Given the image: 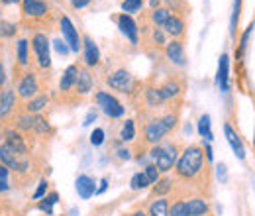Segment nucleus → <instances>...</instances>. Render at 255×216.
Wrapping results in <instances>:
<instances>
[{"instance_id":"1","label":"nucleus","mask_w":255,"mask_h":216,"mask_svg":"<svg viewBox=\"0 0 255 216\" xmlns=\"http://www.w3.org/2000/svg\"><path fill=\"white\" fill-rule=\"evenodd\" d=\"M175 165H177V175L181 179H187V181H194L196 177H200L208 169L206 159H204V150L200 146L185 148Z\"/></svg>"},{"instance_id":"2","label":"nucleus","mask_w":255,"mask_h":216,"mask_svg":"<svg viewBox=\"0 0 255 216\" xmlns=\"http://www.w3.org/2000/svg\"><path fill=\"white\" fill-rule=\"evenodd\" d=\"M149 157L153 161V165L159 169L161 173L173 169V165L179 159V148L175 144H155L149 150Z\"/></svg>"},{"instance_id":"3","label":"nucleus","mask_w":255,"mask_h":216,"mask_svg":"<svg viewBox=\"0 0 255 216\" xmlns=\"http://www.w3.org/2000/svg\"><path fill=\"white\" fill-rule=\"evenodd\" d=\"M32 47L33 53H35V59H37V65L41 69H49L51 67V57H49V37L47 33H33L32 37Z\"/></svg>"},{"instance_id":"4","label":"nucleus","mask_w":255,"mask_h":216,"mask_svg":"<svg viewBox=\"0 0 255 216\" xmlns=\"http://www.w3.org/2000/svg\"><path fill=\"white\" fill-rule=\"evenodd\" d=\"M96 104L102 108V112L110 118H122L124 116V106L120 104V100L114 96V94L106 93V91H100L96 93Z\"/></svg>"},{"instance_id":"5","label":"nucleus","mask_w":255,"mask_h":216,"mask_svg":"<svg viewBox=\"0 0 255 216\" xmlns=\"http://www.w3.org/2000/svg\"><path fill=\"white\" fill-rule=\"evenodd\" d=\"M108 85H110V89H114V91H118V93H124V94H129L133 89H135V79H133V75L126 71V69H118L116 73H112L110 77H108Z\"/></svg>"},{"instance_id":"6","label":"nucleus","mask_w":255,"mask_h":216,"mask_svg":"<svg viewBox=\"0 0 255 216\" xmlns=\"http://www.w3.org/2000/svg\"><path fill=\"white\" fill-rule=\"evenodd\" d=\"M59 24H61V33H63V41L67 43V45H69V49H71V51L79 53V49L83 47V39H81V35H79L77 28L73 26V22L69 20V16H63Z\"/></svg>"},{"instance_id":"7","label":"nucleus","mask_w":255,"mask_h":216,"mask_svg":"<svg viewBox=\"0 0 255 216\" xmlns=\"http://www.w3.org/2000/svg\"><path fill=\"white\" fill-rule=\"evenodd\" d=\"M39 91V81H37V75L33 71H26L22 77H20V83H18V96L24 98V100H30L33 98Z\"/></svg>"},{"instance_id":"8","label":"nucleus","mask_w":255,"mask_h":216,"mask_svg":"<svg viewBox=\"0 0 255 216\" xmlns=\"http://www.w3.org/2000/svg\"><path fill=\"white\" fill-rule=\"evenodd\" d=\"M167 134H169V130H167V126L163 124L161 118H151L149 122L145 124V128H143L145 142H149V144H153V146H155V144H159Z\"/></svg>"},{"instance_id":"9","label":"nucleus","mask_w":255,"mask_h":216,"mask_svg":"<svg viewBox=\"0 0 255 216\" xmlns=\"http://www.w3.org/2000/svg\"><path fill=\"white\" fill-rule=\"evenodd\" d=\"M49 12L47 2L43 0H22V14L24 18H32V20H41L45 18Z\"/></svg>"},{"instance_id":"10","label":"nucleus","mask_w":255,"mask_h":216,"mask_svg":"<svg viewBox=\"0 0 255 216\" xmlns=\"http://www.w3.org/2000/svg\"><path fill=\"white\" fill-rule=\"evenodd\" d=\"M165 53H167V59L173 63V65H179V67L187 65V53H185L183 41H179V39L169 41L167 47H165Z\"/></svg>"},{"instance_id":"11","label":"nucleus","mask_w":255,"mask_h":216,"mask_svg":"<svg viewBox=\"0 0 255 216\" xmlns=\"http://www.w3.org/2000/svg\"><path fill=\"white\" fill-rule=\"evenodd\" d=\"M116 20V24H118V28H120V31L126 35L128 39H129V43H137V24L133 22V18L129 16V14H120V16H116L114 18Z\"/></svg>"},{"instance_id":"12","label":"nucleus","mask_w":255,"mask_h":216,"mask_svg":"<svg viewBox=\"0 0 255 216\" xmlns=\"http://www.w3.org/2000/svg\"><path fill=\"white\" fill-rule=\"evenodd\" d=\"M16 106V91L6 87L2 93H0V120H4Z\"/></svg>"},{"instance_id":"13","label":"nucleus","mask_w":255,"mask_h":216,"mask_svg":"<svg viewBox=\"0 0 255 216\" xmlns=\"http://www.w3.org/2000/svg\"><path fill=\"white\" fill-rule=\"evenodd\" d=\"M75 91L79 94H89L93 91V75L89 73V69L79 67V71H77V81H75Z\"/></svg>"},{"instance_id":"14","label":"nucleus","mask_w":255,"mask_h":216,"mask_svg":"<svg viewBox=\"0 0 255 216\" xmlns=\"http://www.w3.org/2000/svg\"><path fill=\"white\" fill-rule=\"evenodd\" d=\"M224 134H226L228 144L232 146L234 154L238 155V159H246V148H244V144H242V140H240L238 132H236V130H234L230 124H226V126H224Z\"/></svg>"},{"instance_id":"15","label":"nucleus","mask_w":255,"mask_h":216,"mask_svg":"<svg viewBox=\"0 0 255 216\" xmlns=\"http://www.w3.org/2000/svg\"><path fill=\"white\" fill-rule=\"evenodd\" d=\"M4 144H8L18 155H28V146L24 142V136L20 132H16V130L6 132V142Z\"/></svg>"},{"instance_id":"16","label":"nucleus","mask_w":255,"mask_h":216,"mask_svg":"<svg viewBox=\"0 0 255 216\" xmlns=\"http://www.w3.org/2000/svg\"><path fill=\"white\" fill-rule=\"evenodd\" d=\"M83 49H85V63L89 67L98 65V61H100V51H98V45H96L89 35L83 37Z\"/></svg>"},{"instance_id":"17","label":"nucleus","mask_w":255,"mask_h":216,"mask_svg":"<svg viewBox=\"0 0 255 216\" xmlns=\"http://www.w3.org/2000/svg\"><path fill=\"white\" fill-rule=\"evenodd\" d=\"M77 193L81 199H91L93 195H96V183L93 177L89 175H79L77 177Z\"/></svg>"},{"instance_id":"18","label":"nucleus","mask_w":255,"mask_h":216,"mask_svg":"<svg viewBox=\"0 0 255 216\" xmlns=\"http://www.w3.org/2000/svg\"><path fill=\"white\" fill-rule=\"evenodd\" d=\"M228 69H230V57L224 53L220 57V61H218V73H216V85L220 87V91H228V87H230Z\"/></svg>"},{"instance_id":"19","label":"nucleus","mask_w":255,"mask_h":216,"mask_svg":"<svg viewBox=\"0 0 255 216\" xmlns=\"http://www.w3.org/2000/svg\"><path fill=\"white\" fill-rule=\"evenodd\" d=\"M163 28H165V31H167L169 35H173L175 39L185 35V22H183V18L177 16V14H171Z\"/></svg>"},{"instance_id":"20","label":"nucleus","mask_w":255,"mask_h":216,"mask_svg":"<svg viewBox=\"0 0 255 216\" xmlns=\"http://www.w3.org/2000/svg\"><path fill=\"white\" fill-rule=\"evenodd\" d=\"M77 71H79V67H77V65H69V67L65 69L63 77H61V83H59V89H61V93H71V91L75 89Z\"/></svg>"},{"instance_id":"21","label":"nucleus","mask_w":255,"mask_h":216,"mask_svg":"<svg viewBox=\"0 0 255 216\" xmlns=\"http://www.w3.org/2000/svg\"><path fill=\"white\" fill-rule=\"evenodd\" d=\"M49 104V98H47V94H35L33 98L30 100H26V106H24V112H28V114H39L45 106Z\"/></svg>"},{"instance_id":"22","label":"nucleus","mask_w":255,"mask_h":216,"mask_svg":"<svg viewBox=\"0 0 255 216\" xmlns=\"http://www.w3.org/2000/svg\"><path fill=\"white\" fill-rule=\"evenodd\" d=\"M187 205V211H189V216H206L208 215V203L200 197H194L191 201L185 203Z\"/></svg>"},{"instance_id":"23","label":"nucleus","mask_w":255,"mask_h":216,"mask_svg":"<svg viewBox=\"0 0 255 216\" xmlns=\"http://www.w3.org/2000/svg\"><path fill=\"white\" fill-rule=\"evenodd\" d=\"M16 57H18V65L26 67L30 63V43L28 39H18L16 43Z\"/></svg>"},{"instance_id":"24","label":"nucleus","mask_w":255,"mask_h":216,"mask_svg":"<svg viewBox=\"0 0 255 216\" xmlns=\"http://www.w3.org/2000/svg\"><path fill=\"white\" fill-rule=\"evenodd\" d=\"M145 100H147V104H149L151 108H159L161 104L165 102V98H163V94H161L159 87H149V89L145 91Z\"/></svg>"},{"instance_id":"25","label":"nucleus","mask_w":255,"mask_h":216,"mask_svg":"<svg viewBox=\"0 0 255 216\" xmlns=\"http://www.w3.org/2000/svg\"><path fill=\"white\" fill-rule=\"evenodd\" d=\"M159 91H161V94H163V98H165V100H169V98L179 96L183 89H181V85H179V83H175V81H167L165 85H161Z\"/></svg>"},{"instance_id":"26","label":"nucleus","mask_w":255,"mask_h":216,"mask_svg":"<svg viewBox=\"0 0 255 216\" xmlns=\"http://www.w3.org/2000/svg\"><path fill=\"white\" fill-rule=\"evenodd\" d=\"M169 16H171V10L169 8H153L151 10V22L159 28V26H165V22L169 20Z\"/></svg>"},{"instance_id":"27","label":"nucleus","mask_w":255,"mask_h":216,"mask_svg":"<svg viewBox=\"0 0 255 216\" xmlns=\"http://www.w3.org/2000/svg\"><path fill=\"white\" fill-rule=\"evenodd\" d=\"M59 201V195L57 193H51V195H47V197H43L41 201H39V211H43V213H47V215H53V205Z\"/></svg>"},{"instance_id":"28","label":"nucleus","mask_w":255,"mask_h":216,"mask_svg":"<svg viewBox=\"0 0 255 216\" xmlns=\"http://www.w3.org/2000/svg\"><path fill=\"white\" fill-rule=\"evenodd\" d=\"M198 134L206 140V142H210L212 140V130H210V116L208 114H202L200 116V120H198Z\"/></svg>"},{"instance_id":"29","label":"nucleus","mask_w":255,"mask_h":216,"mask_svg":"<svg viewBox=\"0 0 255 216\" xmlns=\"http://www.w3.org/2000/svg\"><path fill=\"white\" fill-rule=\"evenodd\" d=\"M149 216H169V205L165 199H157L149 207Z\"/></svg>"},{"instance_id":"30","label":"nucleus","mask_w":255,"mask_h":216,"mask_svg":"<svg viewBox=\"0 0 255 216\" xmlns=\"http://www.w3.org/2000/svg\"><path fill=\"white\" fill-rule=\"evenodd\" d=\"M33 132L35 134H47V132H51V126L47 122V118H43L39 114H33Z\"/></svg>"},{"instance_id":"31","label":"nucleus","mask_w":255,"mask_h":216,"mask_svg":"<svg viewBox=\"0 0 255 216\" xmlns=\"http://www.w3.org/2000/svg\"><path fill=\"white\" fill-rule=\"evenodd\" d=\"M135 138V124L133 120H126L122 126V132H120V140L122 142H131Z\"/></svg>"},{"instance_id":"32","label":"nucleus","mask_w":255,"mask_h":216,"mask_svg":"<svg viewBox=\"0 0 255 216\" xmlns=\"http://www.w3.org/2000/svg\"><path fill=\"white\" fill-rule=\"evenodd\" d=\"M16 31H18V26H16V24L6 22V20H0V37L10 39V37L16 35Z\"/></svg>"},{"instance_id":"33","label":"nucleus","mask_w":255,"mask_h":216,"mask_svg":"<svg viewBox=\"0 0 255 216\" xmlns=\"http://www.w3.org/2000/svg\"><path fill=\"white\" fill-rule=\"evenodd\" d=\"M145 0H124L122 2V10L124 14H133V12H139L141 6H143Z\"/></svg>"},{"instance_id":"34","label":"nucleus","mask_w":255,"mask_h":216,"mask_svg":"<svg viewBox=\"0 0 255 216\" xmlns=\"http://www.w3.org/2000/svg\"><path fill=\"white\" fill-rule=\"evenodd\" d=\"M129 185H131V189L137 191V189H145V187H149L151 183H149V179H147L145 173H135V175L131 177V183H129Z\"/></svg>"},{"instance_id":"35","label":"nucleus","mask_w":255,"mask_h":216,"mask_svg":"<svg viewBox=\"0 0 255 216\" xmlns=\"http://www.w3.org/2000/svg\"><path fill=\"white\" fill-rule=\"evenodd\" d=\"M169 216H189V211H187L185 201H177V203L169 209Z\"/></svg>"},{"instance_id":"36","label":"nucleus","mask_w":255,"mask_h":216,"mask_svg":"<svg viewBox=\"0 0 255 216\" xmlns=\"http://www.w3.org/2000/svg\"><path fill=\"white\" fill-rule=\"evenodd\" d=\"M145 175H147V179H149V183L153 185V183H157L159 181V175H161V171L153 165V163H149L147 167H145V171H143Z\"/></svg>"},{"instance_id":"37","label":"nucleus","mask_w":255,"mask_h":216,"mask_svg":"<svg viewBox=\"0 0 255 216\" xmlns=\"http://www.w3.org/2000/svg\"><path fill=\"white\" fill-rule=\"evenodd\" d=\"M102 142H104V130L102 128H95V132L91 134V144L98 148V146H102Z\"/></svg>"},{"instance_id":"38","label":"nucleus","mask_w":255,"mask_h":216,"mask_svg":"<svg viewBox=\"0 0 255 216\" xmlns=\"http://www.w3.org/2000/svg\"><path fill=\"white\" fill-rule=\"evenodd\" d=\"M252 30H254V26H250L248 30L244 31V35H242V43H240V57H244V53H246V49H248V41H250Z\"/></svg>"},{"instance_id":"39","label":"nucleus","mask_w":255,"mask_h":216,"mask_svg":"<svg viewBox=\"0 0 255 216\" xmlns=\"http://www.w3.org/2000/svg\"><path fill=\"white\" fill-rule=\"evenodd\" d=\"M151 37H153V41H155V45L157 47H163L167 41H165V31L161 30V28H155L153 33H151Z\"/></svg>"},{"instance_id":"40","label":"nucleus","mask_w":255,"mask_h":216,"mask_svg":"<svg viewBox=\"0 0 255 216\" xmlns=\"http://www.w3.org/2000/svg\"><path fill=\"white\" fill-rule=\"evenodd\" d=\"M161 120H163V124L167 126V130L171 132V130L177 126V120H179V116H177V114H165Z\"/></svg>"},{"instance_id":"41","label":"nucleus","mask_w":255,"mask_h":216,"mask_svg":"<svg viewBox=\"0 0 255 216\" xmlns=\"http://www.w3.org/2000/svg\"><path fill=\"white\" fill-rule=\"evenodd\" d=\"M45 193H47V181L43 179V181H39V187L35 189L33 199H35V201H39V199H43V197H45Z\"/></svg>"},{"instance_id":"42","label":"nucleus","mask_w":255,"mask_h":216,"mask_svg":"<svg viewBox=\"0 0 255 216\" xmlns=\"http://www.w3.org/2000/svg\"><path fill=\"white\" fill-rule=\"evenodd\" d=\"M53 45H55V51H57V53H59V55H67V53H69V51H71V49H69V45H67V43H65L63 39H57V41H55V43H53Z\"/></svg>"},{"instance_id":"43","label":"nucleus","mask_w":255,"mask_h":216,"mask_svg":"<svg viewBox=\"0 0 255 216\" xmlns=\"http://www.w3.org/2000/svg\"><path fill=\"white\" fill-rule=\"evenodd\" d=\"M169 189H171V183H169L167 179H163V181H159V183H157V187H155V195H157V193H159V195H163V193H167Z\"/></svg>"},{"instance_id":"44","label":"nucleus","mask_w":255,"mask_h":216,"mask_svg":"<svg viewBox=\"0 0 255 216\" xmlns=\"http://www.w3.org/2000/svg\"><path fill=\"white\" fill-rule=\"evenodd\" d=\"M69 2H71V6H73L75 10H81V8H85V6L91 4V0H69Z\"/></svg>"},{"instance_id":"45","label":"nucleus","mask_w":255,"mask_h":216,"mask_svg":"<svg viewBox=\"0 0 255 216\" xmlns=\"http://www.w3.org/2000/svg\"><path fill=\"white\" fill-rule=\"evenodd\" d=\"M116 154H118V157H120V159H129V157H131V155H129V150H128V148H120V150H118Z\"/></svg>"},{"instance_id":"46","label":"nucleus","mask_w":255,"mask_h":216,"mask_svg":"<svg viewBox=\"0 0 255 216\" xmlns=\"http://www.w3.org/2000/svg\"><path fill=\"white\" fill-rule=\"evenodd\" d=\"M106 187H108V179H102V181H100V187L96 189V195H102V193L106 191Z\"/></svg>"},{"instance_id":"47","label":"nucleus","mask_w":255,"mask_h":216,"mask_svg":"<svg viewBox=\"0 0 255 216\" xmlns=\"http://www.w3.org/2000/svg\"><path fill=\"white\" fill-rule=\"evenodd\" d=\"M8 173H10V169H8L6 165H2V163H0V179H6V177H8Z\"/></svg>"},{"instance_id":"48","label":"nucleus","mask_w":255,"mask_h":216,"mask_svg":"<svg viewBox=\"0 0 255 216\" xmlns=\"http://www.w3.org/2000/svg\"><path fill=\"white\" fill-rule=\"evenodd\" d=\"M4 83H6V75H4V65L0 63V89L4 87Z\"/></svg>"},{"instance_id":"49","label":"nucleus","mask_w":255,"mask_h":216,"mask_svg":"<svg viewBox=\"0 0 255 216\" xmlns=\"http://www.w3.org/2000/svg\"><path fill=\"white\" fill-rule=\"evenodd\" d=\"M10 187H8V181L6 179H0V193H6Z\"/></svg>"},{"instance_id":"50","label":"nucleus","mask_w":255,"mask_h":216,"mask_svg":"<svg viewBox=\"0 0 255 216\" xmlns=\"http://www.w3.org/2000/svg\"><path fill=\"white\" fill-rule=\"evenodd\" d=\"M95 118H96V114H95V112H89V116H87V118H85V122H83V124H85V126H89V124L93 122V120H95Z\"/></svg>"},{"instance_id":"51","label":"nucleus","mask_w":255,"mask_h":216,"mask_svg":"<svg viewBox=\"0 0 255 216\" xmlns=\"http://www.w3.org/2000/svg\"><path fill=\"white\" fill-rule=\"evenodd\" d=\"M218 169H220V171H218V173H220V177H222V181H226V171H224V169H226V167H224V165H220V167H218Z\"/></svg>"},{"instance_id":"52","label":"nucleus","mask_w":255,"mask_h":216,"mask_svg":"<svg viewBox=\"0 0 255 216\" xmlns=\"http://www.w3.org/2000/svg\"><path fill=\"white\" fill-rule=\"evenodd\" d=\"M4 4H18V2H22V0H2Z\"/></svg>"},{"instance_id":"53","label":"nucleus","mask_w":255,"mask_h":216,"mask_svg":"<svg viewBox=\"0 0 255 216\" xmlns=\"http://www.w3.org/2000/svg\"><path fill=\"white\" fill-rule=\"evenodd\" d=\"M131 216H145V213H135V215H131Z\"/></svg>"}]
</instances>
